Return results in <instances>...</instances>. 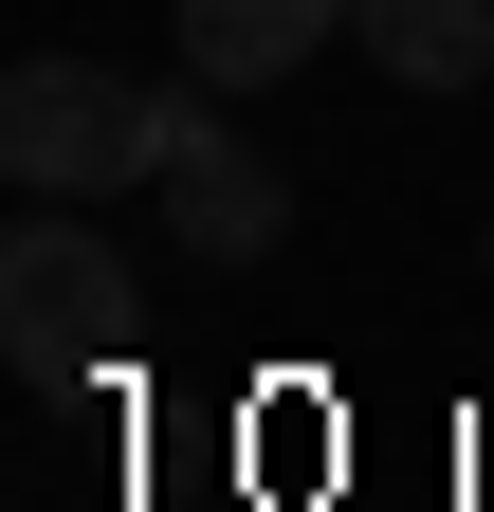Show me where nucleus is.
<instances>
[{"instance_id": "nucleus-5", "label": "nucleus", "mask_w": 494, "mask_h": 512, "mask_svg": "<svg viewBox=\"0 0 494 512\" xmlns=\"http://www.w3.org/2000/svg\"><path fill=\"white\" fill-rule=\"evenodd\" d=\"M348 37L385 55L403 92H476L494 74V0H348Z\"/></svg>"}, {"instance_id": "nucleus-2", "label": "nucleus", "mask_w": 494, "mask_h": 512, "mask_svg": "<svg viewBox=\"0 0 494 512\" xmlns=\"http://www.w3.org/2000/svg\"><path fill=\"white\" fill-rule=\"evenodd\" d=\"M110 330H129V275H110V238H74V220L37 202L19 238H0V348L55 384V366H110Z\"/></svg>"}, {"instance_id": "nucleus-3", "label": "nucleus", "mask_w": 494, "mask_h": 512, "mask_svg": "<svg viewBox=\"0 0 494 512\" xmlns=\"http://www.w3.org/2000/svg\"><path fill=\"white\" fill-rule=\"evenodd\" d=\"M147 183H165L183 256H220V275H238V256H275V220H293V183H275V165H257V147L202 110V74L165 92V147H147Z\"/></svg>"}, {"instance_id": "nucleus-4", "label": "nucleus", "mask_w": 494, "mask_h": 512, "mask_svg": "<svg viewBox=\"0 0 494 512\" xmlns=\"http://www.w3.org/2000/svg\"><path fill=\"white\" fill-rule=\"evenodd\" d=\"M330 19H348V0H183V74H202V92H275Z\"/></svg>"}, {"instance_id": "nucleus-1", "label": "nucleus", "mask_w": 494, "mask_h": 512, "mask_svg": "<svg viewBox=\"0 0 494 512\" xmlns=\"http://www.w3.org/2000/svg\"><path fill=\"white\" fill-rule=\"evenodd\" d=\"M147 147H165V92L92 74V55H19V74H0V165H19V202L147 183Z\"/></svg>"}]
</instances>
